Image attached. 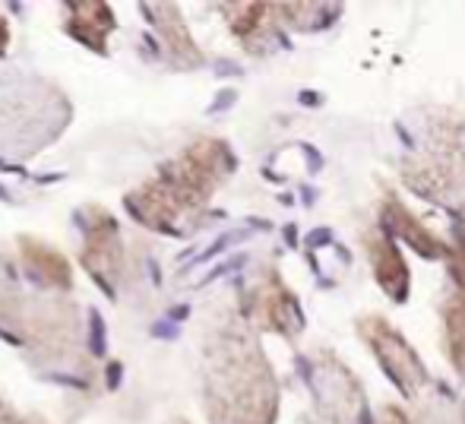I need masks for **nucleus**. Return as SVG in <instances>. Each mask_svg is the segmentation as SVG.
<instances>
[{"instance_id":"obj_1","label":"nucleus","mask_w":465,"mask_h":424,"mask_svg":"<svg viewBox=\"0 0 465 424\" xmlns=\"http://www.w3.org/2000/svg\"><path fill=\"white\" fill-rule=\"evenodd\" d=\"M276 377L244 320H225L203 349V399L213 424H272Z\"/></svg>"},{"instance_id":"obj_2","label":"nucleus","mask_w":465,"mask_h":424,"mask_svg":"<svg viewBox=\"0 0 465 424\" xmlns=\"http://www.w3.org/2000/svg\"><path fill=\"white\" fill-rule=\"evenodd\" d=\"M234 159L222 140H196L174 162L159 168L136 193H130L127 206L143 225L155 232H178L184 222L196 219L209 203L213 191L228 178Z\"/></svg>"},{"instance_id":"obj_3","label":"nucleus","mask_w":465,"mask_h":424,"mask_svg":"<svg viewBox=\"0 0 465 424\" xmlns=\"http://www.w3.org/2000/svg\"><path fill=\"white\" fill-rule=\"evenodd\" d=\"M465 140L460 130H450V136H437L418 159L409 162L405 181L421 197L440 200V203H465Z\"/></svg>"},{"instance_id":"obj_4","label":"nucleus","mask_w":465,"mask_h":424,"mask_svg":"<svg viewBox=\"0 0 465 424\" xmlns=\"http://www.w3.org/2000/svg\"><path fill=\"white\" fill-rule=\"evenodd\" d=\"M358 332L364 336V342L371 345V351L377 355V361L383 364V370L392 377L399 389H402L409 399H418L421 389L428 387V370L418 361V355L411 351V345H405V339L392 330L386 320L380 317H364L358 323Z\"/></svg>"},{"instance_id":"obj_5","label":"nucleus","mask_w":465,"mask_h":424,"mask_svg":"<svg viewBox=\"0 0 465 424\" xmlns=\"http://www.w3.org/2000/svg\"><path fill=\"white\" fill-rule=\"evenodd\" d=\"M121 228L117 219L111 212H104L102 206L93 210L89 219V232H86V244H83V266L93 272V279L111 289L117 276H121Z\"/></svg>"},{"instance_id":"obj_6","label":"nucleus","mask_w":465,"mask_h":424,"mask_svg":"<svg viewBox=\"0 0 465 424\" xmlns=\"http://www.w3.org/2000/svg\"><path fill=\"white\" fill-rule=\"evenodd\" d=\"M247 314H251V320L257 326L272 330V332H282V336H294V332L304 326V320H301V311H298V304H294L292 291L279 282L276 272H270V276H266L263 282L253 289Z\"/></svg>"},{"instance_id":"obj_7","label":"nucleus","mask_w":465,"mask_h":424,"mask_svg":"<svg viewBox=\"0 0 465 424\" xmlns=\"http://www.w3.org/2000/svg\"><path fill=\"white\" fill-rule=\"evenodd\" d=\"M19 257H23L25 270L45 285V289L54 291H70L74 289V270H70L67 257L54 247L42 244L35 238H23L19 241Z\"/></svg>"},{"instance_id":"obj_8","label":"nucleus","mask_w":465,"mask_h":424,"mask_svg":"<svg viewBox=\"0 0 465 424\" xmlns=\"http://www.w3.org/2000/svg\"><path fill=\"white\" fill-rule=\"evenodd\" d=\"M368 257H371V266H373V276L377 282L390 291L396 301H402L409 295V270H405V260L399 257L396 244L386 232H373L368 234Z\"/></svg>"},{"instance_id":"obj_9","label":"nucleus","mask_w":465,"mask_h":424,"mask_svg":"<svg viewBox=\"0 0 465 424\" xmlns=\"http://www.w3.org/2000/svg\"><path fill=\"white\" fill-rule=\"evenodd\" d=\"M117 19L111 16V10L104 4H67V32L76 38L80 44L104 54L108 48V35L114 32Z\"/></svg>"},{"instance_id":"obj_10","label":"nucleus","mask_w":465,"mask_h":424,"mask_svg":"<svg viewBox=\"0 0 465 424\" xmlns=\"http://www.w3.org/2000/svg\"><path fill=\"white\" fill-rule=\"evenodd\" d=\"M143 10L155 13L153 23L159 25L162 38H165L168 54H172L174 61L184 64V67H190V64H200V61H203V54H200V51H196L193 38H190V32H187L184 19H181L178 6H172V4H153V6H143Z\"/></svg>"},{"instance_id":"obj_11","label":"nucleus","mask_w":465,"mask_h":424,"mask_svg":"<svg viewBox=\"0 0 465 424\" xmlns=\"http://www.w3.org/2000/svg\"><path fill=\"white\" fill-rule=\"evenodd\" d=\"M222 10L228 13V25H232V32L241 38L244 48H257V42H266V38L272 35V23H276V16H270V13H276V6H270V4H225Z\"/></svg>"},{"instance_id":"obj_12","label":"nucleus","mask_w":465,"mask_h":424,"mask_svg":"<svg viewBox=\"0 0 465 424\" xmlns=\"http://www.w3.org/2000/svg\"><path fill=\"white\" fill-rule=\"evenodd\" d=\"M386 225H390L399 238L409 241L421 257H430V260L447 257V247L440 244V238H434V234H430L428 228L415 219V215L405 212V206L399 203L396 197H386Z\"/></svg>"},{"instance_id":"obj_13","label":"nucleus","mask_w":465,"mask_h":424,"mask_svg":"<svg viewBox=\"0 0 465 424\" xmlns=\"http://www.w3.org/2000/svg\"><path fill=\"white\" fill-rule=\"evenodd\" d=\"M443 317V349L453 368L465 377V291H453L440 308Z\"/></svg>"},{"instance_id":"obj_14","label":"nucleus","mask_w":465,"mask_h":424,"mask_svg":"<svg viewBox=\"0 0 465 424\" xmlns=\"http://www.w3.org/2000/svg\"><path fill=\"white\" fill-rule=\"evenodd\" d=\"M418 424H465V402L434 399L418 409Z\"/></svg>"},{"instance_id":"obj_15","label":"nucleus","mask_w":465,"mask_h":424,"mask_svg":"<svg viewBox=\"0 0 465 424\" xmlns=\"http://www.w3.org/2000/svg\"><path fill=\"white\" fill-rule=\"evenodd\" d=\"M377 424H409V421H405V415L399 412V409H383V415H380Z\"/></svg>"},{"instance_id":"obj_16","label":"nucleus","mask_w":465,"mask_h":424,"mask_svg":"<svg viewBox=\"0 0 465 424\" xmlns=\"http://www.w3.org/2000/svg\"><path fill=\"white\" fill-rule=\"evenodd\" d=\"M0 424H23V421H19V415L13 412V409L6 406L4 399H0Z\"/></svg>"},{"instance_id":"obj_17","label":"nucleus","mask_w":465,"mask_h":424,"mask_svg":"<svg viewBox=\"0 0 465 424\" xmlns=\"http://www.w3.org/2000/svg\"><path fill=\"white\" fill-rule=\"evenodd\" d=\"M6 42H10V25H6L4 13H0V54L6 51Z\"/></svg>"}]
</instances>
